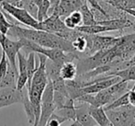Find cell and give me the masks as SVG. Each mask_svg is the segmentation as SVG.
<instances>
[{
  "label": "cell",
  "mask_w": 135,
  "mask_h": 126,
  "mask_svg": "<svg viewBox=\"0 0 135 126\" xmlns=\"http://www.w3.org/2000/svg\"><path fill=\"white\" fill-rule=\"evenodd\" d=\"M7 35L17 37L18 39L24 38L45 48H56L63 50L66 52H76L72 46V43L70 41L45 30L33 28L26 29L19 25L12 24Z\"/></svg>",
  "instance_id": "1"
},
{
  "label": "cell",
  "mask_w": 135,
  "mask_h": 126,
  "mask_svg": "<svg viewBox=\"0 0 135 126\" xmlns=\"http://www.w3.org/2000/svg\"><path fill=\"white\" fill-rule=\"evenodd\" d=\"M113 126L135 125V106L128 104L105 111Z\"/></svg>",
  "instance_id": "2"
},
{
  "label": "cell",
  "mask_w": 135,
  "mask_h": 126,
  "mask_svg": "<svg viewBox=\"0 0 135 126\" xmlns=\"http://www.w3.org/2000/svg\"><path fill=\"white\" fill-rule=\"evenodd\" d=\"M0 5H1L3 9L6 11L7 14H8L10 17L15 19L20 23L26 25L28 27H31V28L39 30V21L27 9L18 8V7L14 6V5H11L9 3L6 2L4 0L1 2Z\"/></svg>",
  "instance_id": "3"
},
{
  "label": "cell",
  "mask_w": 135,
  "mask_h": 126,
  "mask_svg": "<svg viewBox=\"0 0 135 126\" xmlns=\"http://www.w3.org/2000/svg\"><path fill=\"white\" fill-rule=\"evenodd\" d=\"M0 46L2 51L6 54L9 65L14 70L18 71L16 66V57L17 54L23 48V43L21 39L17 41H12L8 37L7 34H4L0 32Z\"/></svg>",
  "instance_id": "4"
},
{
  "label": "cell",
  "mask_w": 135,
  "mask_h": 126,
  "mask_svg": "<svg viewBox=\"0 0 135 126\" xmlns=\"http://www.w3.org/2000/svg\"><path fill=\"white\" fill-rule=\"evenodd\" d=\"M28 91L27 87L21 90L16 87H4L0 88V109L8 107L16 103H21L23 97Z\"/></svg>",
  "instance_id": "5"
},
{
  "label": "cell",
  "mask_w": 135,
  "mask_h": 126,
  "mask_svg": "<svg viewBox=\"0 0 135 126\" xmlns=\"http://www.w3.org/2000/svg\"><path fill=\"white\" fill-rule=\"evenodd\" d=\"M39 30L52 32L55 34H59L68 30L61 17L57 14H51L43 21H39Z\"/></svg>",
  "instance_id": "6"
},
{
  "label": "cell",
  "mask_w": 135,
  "mask_h": 126,
  "mask_svg": "<svg viewBox=\"0 0 135 126\" xmlns=\"http://www.w3.org/2000/svg\"><path fill=\"white\" fill-rule=\"evenodd\" d=\"M81 105L76 106V120L72 125H97L89 112V104L80 102Z\"/></svg>",
  "instance_id": "7"
},
{
  "label": "cell",
  "mask_w": 135,
  "mask_h": 126,
  "mask_svg": "<svg viewBox=\"0 0 135 126\" xmlns=\"http://www.w3.org/2000/svg\"><path fill=\"white\" fill-rule=\"evenodd\" d=\"M17 59L19 62V72H18L17 84L16 88L21 90L26 87L28 83V73H27V57L24 54L20 51L17 54Z\"/></svg>",
  "instance_id": "8"
},
{
  "label": "cell",
  "mask_w": 135,
  "mask_h": 126,
  "mask_svg": "<svg viewBox=\"0 0 135 126\" xmlns=\"http://www.w3.org/2000/svg\"><path fill=\"white\" fill-rule=\"evenodd\" d=\"M97 24L105 26L108 30H120L123 32L125 29L133 26V22L127 18H116V19H107L103 20H97Z\"/></svg>",
  "instance_id": "9"
},
{
  "label": "cell",
  "mask_w": 135,
  "mask_h": 126,
  "mask_svg": "<svg viewBox=\"0 0 135 126\" xmlns=\"http://www.w3.org/2000/svg\"><path fill=\"white\" fill-rule=\"evenodd\" d=\"M83 4H85L84 0H60L56 14L59 17L65 18L71 12L79 10Z\"/></svg>",
  "instance_id": "10"
},
{
  "label": "cell",
  "mask_w": 135,
  "mask_h": 126,
  "mask_svg": "<svg viewBox=\"0 0 135 126\" xmlns=\"http://www.w3.org/2000/svg\"><path fill=\"white\" fill-rule=\"evenodd\" d=\"M89 112L99 126H113L112 122L107 117V114L104 107H102V106L96 107V106L89 105Z\"/></svg>",
  "instance_id": "11"
},
{
  "label": "cell",
  "mask_w": 135,
  "mask_h": 126,
  "mask_svg": "<svg viewBox=\"0 0 135 126\" xmlns=\"http://www.w3.org/2000/svg\"><path fill=\"white\" fill-rule=\"evenodd\" d=\"M56 111V104L54 100H41V115L38 125H46L49 118Z\"/></svg>",
  "instance_id": "12"
},
{
  "label": "cell",
  "mask_w": 135,
  "mask_h": 126,
  "mask_svg": "<svg viewBox=\"0 0 135 126\" xmlns=\"http://www.w3.org/2000/svg\"><path fill=\"white\" fill-rule=\"evenodd\" d=\"M78 75L77 65L73 63V61L66 62L62 65L60 68V76L64 80L75 79Z\"/></svg>",
  "instance_id": "13"
},
{
  "label": "cell",
  "mask_w": 135,
  "mask_h": 126,
  "mask_svg": "<svg viewBox=\"0 0 135 126\" xmlns=\"http://www.w3.org/2000/svg\"><path fill=\"white\" fill-rule=\"evenodd\" d=\"M107 75L109 76H117L121 78L124 81H135V64L129 65L125 68L119 69V70L114 71V72L107 73Z\"/></svg>",
  "instance_id": "14"
},
{
  "label": "cell",
  "mask_w": 135,
  "mask_h": 126,
  "mask_svg": "<svg viewBox=\"0 0 135 126\" xmlns=\"http://www.w3.org/2000/svg\"><path fill=\"white\" fill-rule=\"evenodd\" d=\"M76 30H79L80 32L84 34H90V35H94V34H99L102 32H108L107 28L105 26L100 24H93V25H81L76 28Z\"/></svg>",
  "instance_id": "15"
},
{
  "label": "cell",
  "mask_w": 135,
  "mask_h": 126,
  "mask_svg": "<svg viewBox=\"0 0 135 126\" xmlns=\"http://www.w3.org/2000/svg\"><path fill=\"white\" fill-rule=\"evenodd\" d=\"M21 104H22L23 109H24V111H25V113H26L28 122L30 124L34 125V123H35V115H34L33 106H32V102L30 101V98H29L28 91H27L26 94H25L24 97H23V99H22Z\"/></svg>",
  "instance_id": "16"
},
{
  "label": "cell",
  "mask_w": 135,
  "mask_h": 126,
  "mask_svg": "<svg viewBox=\"0 0 135 126\" xmlns=\"http://www.w3.org/2000/svg\"><path fill=\"white\" fill-rule=\"evenodd\" d=\"M38 64H36L35 59V52H28V56H27V73H28V83H27L26 87H29L32 82V78L33 76V74L35 72L36 68H37Z\"/></svg>",
  "instance_id": "17"
},
{
  "label": "cell",
  "mask_w": 135,
  "mask_h": 126,
  "mask_svg": "<svg viewBox=\"0 0 135 126\" xmlns=\"http://www.w3.org/2000/svg\"><path fill=\"white\" fill-rule=\"evenodd\" d=\"M80 11H81V15H83V25H93V24H97V20L95 19L94 13L93 12L92 9L88 8L87 4H83V6L80 8Z\"/></svg>",
  "instance_id": "18"
},
{
  "label": "cell",
  "mask_w": 135,
  "mask_h": 126,
  "mask_svg": "<svg viewBox=\"0 0 135 126\" xmlns=\"http://www.w3.org/2000/svg\"><path fill=\"white\" fill-rule=\"evenodd\" d=\"M71 43L76 52H86L88 48L87 35L84 33H81Z\"/></svg>",
  "instance_id": "19"
},
{
  "label": "cell",
  "mask_w": 135,
  "mask_h": 126,
  "mask_svg": "<svg viewBox=\"0 0 135 126\" xmlns=\"http://www.w3.org/2000/svg\"><path fill=\"white\" fill-rule=\"evenodd\" d=\"M50 0H43L37 9V16L36 19L38 21H43L49 16V9H50Z\"/></svg>",
  "instance_id": "20"
},
{
  "label": "cell",
  "mask_w": 135,
  "mask_h": 126,
  "mask_svg": "<svg viewBox=\"0 0 135 126\" xmlns=\"http://www.w3.org/2000/svg\"><path fill=\"white\" fill-rule=\"evenodd\" d=\"M8 65H9V62L7 58L6 54L2 51V55H1V59H0V84L3 81L7 72H8Z\"/></svg>",
  "instance_id": "21"
},
{
  "label": "cell",
  "mask_w": 135,
  "mask_h": 126,
  "mask_svg": "<svg viewBox=\"0 0 135 126\" xmlns=\"http://www.w3.org/2000/svg\"><path fill=\"white\" fill-rule=\"evenodd\" d=\"M116 8L122 9H135V0H117Z\"/></svg>",
  "instance_id": "22"
},
{
  "label": "cell",
  "mask_w": 135,
  "mask_h": 126,
  "mask_svg": "<svg viewBox=\"0 0 135 126\" xmlns=\"http://www.w3.org/2000/svg\"><path fill=\"white\" fill-rule=\"evenodd\" d=\"M85 1H86V3H88V4L90 5L91 8H92L93 9L96 10L97 12L101 13L102 15L105 18V19H109V15L107 14V12L105 10V8H102V6L99 4V2H98V0H85Z\"/></svg>",
  "instance_id": "23"
},
{
  "label": "cell",
  "mask_w": 135,
  "mask_h": 126,
  "mask_svg": "<svg viewBox=\"0 0 135 126\" xmlns=\"http://www.w3.org/2000/svg\"><path fill=\"white\" fill-rule=\"evenodd\" d=\"M65 122H67V120H66L65 118L60 116V115L57 114L56 112H54L51 115L50 118H49L46 125L47 126H59L60 124H62Z\"/></svg>",
  "instance_id": "24"
},
{
  "label": "cell",
  "mask_w": 135,
  "mask_h": 126,
  "mask_svg": "<svg viewBox=\"0 0 135 126\" xmlns=\"http://www.w3.org/2000/svg\"><path fill=\"white\" fill-rule=\"evenodd\" d=\"M69 16H70L71 20L73 21L74 24H75L77 27L83 25V15H81L80 10H75V11L71 12Z\"/></svg>",
  "instance_id": "25"
},
{
  "label": "cell",
  "mask_w": 135,
  "mask_h": 126,
  "mask_svg": "<svg viewBox=\"0 0 135 126\" xmlns=\"http://www.w3.org/2000/svg\"><path fill=\"white\" fill-rule=\"evenodd\" d=\"M129 104H131L132 106H135V89L129 88Z\"/></svg>",
  "instance_id": "26"
},
{
  "label": "cell",
  "mask_w": 135,
  "mask_h": 126,
  "mask_svg": "<svg viewBox=\"0 0 135 126\" xmlns=\"http://www.w3.org/2000/svg\"><path fill=\"white\" fill-rule=\"evenodd\" d=\"M102 1H104L105 4H108L110 6L114 7V8H116L117 6V0H102Z\"/></svg>",
  "instance_id": "27"
},
{
  "label": "cell",
  "mask_w": 135,
  "mask_h": 126,
  "mask_svg": "<svg viewBox=\"0 0 135 126\" xmlns=\"http://www.w3.org/2000/svg\"><path fill=\"white\" fill-rule=\"evenodd\" d=\"M4 1L9 3V4H11V5H16L18 2H20V1H21V0H4Z\"/></svg>",
  "instance_id": "28"
},
{
  "label": "cell",
  "mask_w": 135,
  "mask_h": 126,
  "mask_svg": "<svg viewBox=\"0 0 135 126\" xmlns=\"http://www.w3.org/2000/svg\"><path fill=\"white\" fill-rule=\"evenodd\" d=\"M32 2H33L34 4H35L37 7H39L40 4H41V3L43 2V0H32Z\"/></svg>",
  "instance_id": "29"
}]
</instances>
